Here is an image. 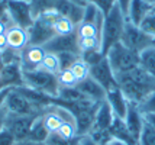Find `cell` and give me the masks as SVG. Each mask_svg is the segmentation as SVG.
I'll use <instances>...</instances> for the list:
<instances>
[{
    "label": "cell",
    "mask_w": 155,
    "mask_h": 145,
    "mask_svg": "<svg viewBox=\"0 0 155 145\" xmlns=\"http://www.w3.org/2000/svg\"><path fill=\"white\" fill-rule=\"evenodd\" d=\"M61 0H32V10H34L35 18L39 13H42L44 10L48 9H57V6L60 5Z\"/></svg>",
    "instance_id": "4dcf8cb0"
},
{
    "label": "cell",
    "mask_w": 155,
    "mask_h": 145,
    "mask_svg": "<svg viewBox=\"0 0 155 145\" xmlns=\"http://www.w3.org/2000/svg\"><path fill=\"white\" fill-rule=\"evenodd\" d=\"M75 87L87 100H91V102H103V100H106L107 91L90 76L86 77L84 80L78 81L75 84Z\"/></svg>",
    "instance_id": "4fadbf2b"
},
{
    "label": "cell",
    "mask_w": 155,
    "mask_h": 145,
    "mask_svg": "<svg viewBox=\"0 0 155 145\" xmlns=\"http://www.w3.org/2000/svg\"><path fill=\"white\" fill-rule=\"evenodd\" d=\"M44 48L47 52H54V54H61V52H75L80 54L78 48V38L77 35H57L54 36L47 45H44Z\"/></svg>",
    "instance_id": "7c38bea8"
},
{
    "label": "cell",
    "mask_w": 155,
    "mask_h": 145,
    "mask_svg": "<svg viewBox=\"0 0 155 145\" xmlns=\"http://www.w3.org/2000/svg\"><path fill=\"white\" fill-rule=\"evenodd\" d=\"M125 122L128 125V129L130 131L132 137L138 139L141 137V132H142V128H143V124H145V116L143 113L141 112L139 106L135 103H130L129 104V109H128V113L125 116Z\"/></svg>",
    "instance_id": "9a60e30c"
},
{
    "label": "cell",
    "mask_w": 155,
    "mask_h": 145,
    "mask_svg": "<svg viewBox=\"0 0 155 145\" xmlns=\"http://www.w3.org/2000/svg\"><path fill=\"white\" fill-rule=\"evenodd\" d=\"M26 2H32V0H26Z\"/></svg>",
    "instance_id": "11a10c76"
},
{
    "label": "cell",
    "mask_w": 155,
    "mask_h": 145,
    "mask_svg": "<svg viewBox=\"0 0 155 145\" xmlns=\"http://www.w3.org/2000/svg\"><path fill=\"white\" fill-rule=\"evenodd\" d=\"M138 106L143 115H155V90Z\"/></svg>",
    "instance_id": "d6a6232c"
},
{
    "label": "cell",
    "mask_w": 155,
    "mask_h": 145,
    "mask_svg": "<svg viewBox=\"0 0 155 145\" xmlns=\"http://www.w3.org/2000/svg\"><path fill=\"white\" fill-rule=\"evenodd\" d=\"M7 112L10 115H41V109H38L26 96H23L19 89H12L6 99Z\"/></svg>",
    "instance_id": "52a82bcc"
},
{
    "label": "cell",
    "mask_w": 155,
    "mask_h": 145,
    "mask_svg": "<svg viewBox=\"0 0 155 145\" xmlns=\"http://www.w3.org/2000/svg\"><path fill=\"white\" fill-rule=\"evenodd\" d=\"M149 13H151L155 18V6H152V9H151V12H149Z\"/></svg>",
    "instance_id": "f907efd6"
},
{
    "label": "cell",
    "mask_w": 155,
    "mask_h": 145,
    "mask_svg": "<svg viewBox=\"0 0 155 145\" xmlns=\"http://www.w3.org/2000/svg\"><path fill=\"white\" fill-rule=\"evenodd\" d=\"M15 145H45V144H41V142H34L31 139H22V141H16Z\"/></svg>",
    "instance_id": "bcb514c9"
},
{
    "label": "cell",
    "mask_w": 155,
    "mask_h": 145,
    "mask_svg": "<svg viewBox=\"0 0 155 145\" xmlns=\"http://www.w3.org/2000/svg\"><path fill=\"white\" fill-rule=\"evenodd\" d=\"M0 83H2V68H0Z\"/></svg>",
    "instance_id": "db71d44e"
},
{
    "label": "cell",
    "mask_w": 155,
    "mask_h": 145,
    "mask_svg": "<svg viewBox=\"0 0 155 145\" xmlns=\"http://www.w3.org/2000/svg\"><path fill=\"white\" fill-rule=\"evenodd\" d=\"M109 133H110L112 139H117V141L126 142L129 145H138L136 139L132 137L130 131L128 129V125L125 122V119H122V117L115 116L113 124L109 128Z\"/></svg>",
    "instance_id": "ffe728a7"
},
{
    "label": "cell",
    "mask_w": 155,
    "mask_h": 145,
    "mask_svg": "<svg viewBox=\"0 0 155 145\" xmlns=\"http://www.w3.org/2000/svg\"><path fill=\"white\" fill-rule=\"evenodd\" d=\"M6 38H7L9 48L16 51V52H22L29 45L28 29H23V28H20V26H16V25H12L10 28L7 29Z\"/></svg>",
    "instance_id": "2e32d148"
},
{
    "label": "cell",
    "mask_w": 155,
    "mask_h": 145,
    "mask_svg": "<svg viewBox=\"0 0 155 145\" xmlns=\"http://www.w3.org/2000/svg\"><path fill=\"white\" fill-rule=\"evenodd\" d=\"M55 135H58L61 139H65V141H73V139L78 138L80 135H78V129H77V124H75V117L65 120L58 128V131L55 132Z\"/></svg>",
    "instance_id": "cb8c5ba5"
},
{
    "label": "cell",
    "mask_w": 155,
    "mask_h": 145,
    "mask_svg": "<svg viewBox=\"0 0 155 145\" xmlns=\"http://www.w3.org/2000/svg\"><path fill=\"white\" fill-rule=\"evenodd\" d=\"M39 70H44L47 73H51L57 76L58 73L61 71V61H60V57L58 54H54V52H47L44 60L41 62Z\"/></svg>",
    "instance_id": "d4e9b609"
},
{
    "label": "cell",
    "mask_w": 155,
    "mask_h": 145,
    "mask_svg": "<svg viewBox=\"0 0 155 145\" xmlns=\"http://www.w3.org/2000/svg\"><path fill=\"white\" fill-rule=\"evenodd\" d=\"M139 28H141L143 32H147V34L155 36V18L149 13L148 16L142 21V23L139 25Z\"/></svg>",
    "instance_id": "d590c367"
},
{
    "label": "cell",
    "mask_w": 155,
    "mask_h": 145,
    "mask_svg": "<svg viewBox=\"0 0 155 145\" xmlns=\"http://www.w3.org/2000/svg\"><path fill=\"white\" fill-rule=\"evenodd\" d=\"M52 28H54L55 35H73L75 34V29H77V25L71 21L67 16H62L60 15L54 22H52Z\"/></svg>",
    "instance_id": "603a6c76"
},
{
    "label": "cell",
    "mask_w": 155,
    "mask_h": 145,
    "mask_svg": "<svg viewBox=\"0 0 155 145\" xmlns=\"http://www.w3.org/2000/svg\"><path fill=\"white\" fill-rule=\"evenodd\" d=\"M70 2L77 3V5H81V6H86V5H87V3H86V0H70Z\"/></svg>",
    "instance_id": "681fc988"
},
{
    "label": "cell",
    "mask_w": 155,
    "mask_h": 145,
    "mask_svg": "<svg viewBox=\"0 0 155 145\" xmlns=\"http://www.w3.org/2000/svg\"><path fill=\"white\" fill-rule=\"evenodd\" d=\"M84 9H86V6L73 3L70 0H61L60 5L57 6V10L60 12V15L70 18L75 25H78L83 21V18H84Z\"/></svg>",
    "instance_id": "44dd1931"
},
{
    "label": "cell",
    "mask_w": 155,
    "mask_h": 145,
    "mask_svg": "<svg viewBox=\"0 0 155 145\" xmlns=\"http://www.w3.org/2000/svg\"><path fill=\"white\" fill-rule=\"evenodd\" d=\"M70 68H71V71L74 73L77 81H81V80H84L86 77L90 76V65H88L83 58H78Z\"/></svg>",
    "instance_id": "f546056e"
},
{
    "label": "cell",
    "mask_w": 155,
    "mask_h": 145,
    "mask_svg": "<svg viewBox=\"0 0 155 145\" xmlns=\"http://www.w3.org/2000/svg\"><path fill=\"white\" fill-rule=\"evenodd\" d=\"M143 116H145V120L149 122L155 128V115H143Z\"/></svg>",
    "instance_id": "7dc6e473"
},
{
    "label": "cell",
    "mask_w": 155,
    "mask_h": 145,
    "mask_svg": "<svg viewBox=\"0 0 155 145\" xmlns=\"http://www.w3.org/2000/svg\"><path fill=\"white\" fill-rule=\"evenodd\" d=\"M39 115H7L6 125L5 128L13 133L16 141H22V139L29 138V132L34 125L35 119Z\"/></svg>",
    "instance_id": "9c48e42d"
},
{
    "label": "cell",
    "mask_w": 155,
    "mask_h": 145,
    "mask_svg": "<svg viewBox=\"0 0 155 145\" xmlns=\"http://www.w3.org/2000/svg\"><path fill=\"white\" fill-rule=\"evenodd\" d=\"M7 115H9V112H7L6 106H3V107H0V131H2V129L5 128V125H6Z\"/></svg>",
    "instance_id": "ab89813d"
},
{
    "label": "cell",
    "mask_w": 155,
    "mask_h": 145,
    "mask_svg": "<svg viewBox=\"0 0 155 145\" xmlns=\"http://www.w3.org/2000/svg\"><path fill=\"white\" fill-rule=\"evenodd\" d=\"M120 42L123 45H126L128 48L134 49L136 52L141 54L143 49L149 48V47H154L155 45V36L143 32L139 26L134 25L132 22L126 21L125 25V31L122 35Z\"/></svg>",
    "instance_id": "277c9868"
},
{
    "label": "cell",
    "mask_w": 155,
    "mask_h": 145,
    "mask_svg": "<svg viewBox=\"0 0 155 145\" xmlns=\"http://www.w3.org/2000/svg\"><path fill=\"white\" fill-rule=\"evenodd\" d=\"M28 34H29V45H39V47L47 45L54 36H57L52 25L41 18L35 19L34 25L28 29Z\"/></svg>",
    "instance_id": "30bf717a"
},
{
    "label": "cell",
    "mask_w": 155,
    "mask_h": 145,
    "mask_svg": "<svg viewBox=\"0 0 155 145\" xmlns=\"http://www.w3.org/2000/svg\"><path fill=\"white\" fill-rule=\"evenodd\" d=\"M13 23H12V21L9 19V16H6V18H3V19H0V35L6 34L7 29L10 28Z\"/></svg>",
    "instance_id": "f35d334b"
},
{
    "label": "cell",
    "mask_w": 155,
    "mask_h": 145,
    "mask_svg": "<svg viewBox=\"0 0 155 145\" xmlns=\"http://www.w3.org/2000/svg\"><path fill=\"white\" fill-rule=\"evenodd\" d=\"M101 41L99 38H84V39H78V48L80 52H87V51H101L100 49Z\"/></svg>",
    "instance_id": "1f68e13d"
},
{
    "label": "cell",
    "mask_w": 155,
    "mask_h": 145,
    "mask_svg": "<svg viewBox=\"0 0 155 145\" xmlns=\"http://www.w3.org/2000/svg\"><path fill=\"white\" fill-rule=\"evenodd\" d=\"M57 80L60 83V87H75V84L78 83L71 68H62L57 74Z\"/></svg>",
    "instance_id": "f1b7e54d"
},
{
    "label": "cell",
    "mask_w": 155,
    "mask_h": 145,
    "mask_svg": "<svg viewBox=\"0 0 155 145\" xmlns=\"http://www.w3.org/2000/svg\"><path fill=\"white\" fill-rule=\"evenodd\" d=\"M90 77L94 78L96 81L100 84L106 91H110V90L119 87L117 80H116L115 71L112 70L110 62H109L106 55L103 57L101 61H99L97 64H94V65L90 67Z\"/></svg>",
    "instance_id": "ba28073f"
},
{
    "label": "cell",
    "mask_w": 155,
    "mask_h": 145,
    "mask_svg": "<svg viewBox=\"0 0 155 145\" xmlns=\"http://www.w3.org/2000/svg\"><path fill=\"white\" fill-rule=\"evenodd\" d=\"M94 5L100 9L101 13L106 16V15H107L109 12L113 9V7L117 5V0H96Z\"/></svg>",
    "instance_id": "8d00e7d4"
},
{
    "label": "cell",
    "mask_w": 155,
    "mask_h": 145,
    "mask_svg": "<svg viewBox=\"0 0 155 145\" xmlns=\"http://www.w3.org/2000/svg\"><path fill=\"white\" fill-rule=\"evenodd\" d=\"M7 48H9V45H7V38H6V34L0 35V52L6 51Z\"/></svg>",
    "instance_id": "f6af8a7d"
},
{
    "label": "cell",
    "mask_w": 155,
    "mask_h": 145,
    "mask_svg": "<svg viewBox=\"0 0 155 145\" xmlns=\"http://www.w3.org/2000/svg\"><path fill=\"white\" fill-rule=\"evenodd\" d=\"M138 145H155V128L147 120L143 124L141 137L138 139Z\"/></svg>",
    "instance_id": "83f0119b"
},
{
    "label": "cell",
    "mask_w": 155,
    "mask_h": 145,
    "mask_svg": "<svg viewBox=\"0 0 155 145\" xmlns=\"http://www.w3.org/2000/svg\"><path fill=\"white\" fill-rule=\"evenodd\" d=\"M115 112L112 110L110 104L103 100L99 106V110L96 113V120H94V126L91 132H107L110 125L113 124V119H115ZM90 132V133H91Z\"/></svg>",
    "instance_id": "ac0fdd59"
},
{
    "label": "cell",
    "mask_w": 155,
    "mask_h": 145,
    "mask_svg": "<svg viewBox=\"0 0 155 145\" xmlns=\"http://www.w3.org/2000/svg\"><path fill=\"white\" fill-rule=\"evenodd\" d=\"M47 51L44 47L39 45H28L26 48L20 52V65L22 70H36L39 68L41 62Z\"/></svg>",
    "instance_id": "5bb4252c"
},
{
    "label": "cell",
    "mask_w": 155,
    "mask_h": 145,
    "mask_svg": "<svg viewBox=\"0 0 155 145\" xmlns=\"http://www.w3.org/2000/svg\"><path fill=\"white\" fill-rule=\"evenodd\" d=\"M110 145H129L126 144V142H122V141H117V139H112L110 142H109Z\"/></svg>",
    "instance_id": "c3c4849f"
},
{
    "label": "cell",
    "mask_w": 155,
    "mask_h": 145,
    "mask_svg": "<svg viewBox=\"0 0 155 145\" xmlns=\"http://www.w3.org/2000/svg\"><path fill=\"white\" fill-rule=\"evenodd\" d=\"M103 57H104V54H103L101 51H87V52H83V54H81V58L87 62L90 67L97 64L99 61H101Z\"/></svg>",
    "instance_id": "e575fe53"
},
{
    "label": "cell",
    "mask_w": 155,
    "mask_h": 145,
    "mask_svg": "<svg viewBox=\"0 0 155 145\" xmlns=\"http://www.w3.org/2000/svg\"><path fill=\"white\" fill-rule=\"evenodd\" d=\"M101 29H103V23L81 21L80 23L77 25L75 35H77L78 39H84V38H99L101 41Z\"/></svg>",
    "instance_id": "7402d4cb"
},
{
    "label": "cell",
    "mask_w": 155,
    "mask_h": 145,
    "mask_svg": "<svg viewBox=\"0 0 155 145\" xmlns=\"http://www.w3.org/2000/svg\"><path fill=\"white\" fill-rule=\"evenodd\" d=\"M126 15L122 12L119 5H116L106 16H104V22H103V29H101V45L100 49L101 52L106 55L107 51L115 44L120 42L123 31H125V25H126Z\"/></svg>",
    "instance_id": "6da1fadb"
},
{
    "label": "cell",
    "mask_w": 155,
    "mask_h": 145,
    "mask_svg": "<svg viewBox=\"0 0 155 145\" xmlns=\"http://www.w3.org/2000/svg\"><path fill=\"white\" fill-rule=\"evenodd\" d=\"M48 137H49V132L45 129V126L42 124V120H41V115L36 119H35L34 125H32V128H31V132H29V138L31 141H34V142H41V144H45L47 142Z\"/></svg>",
    "instance_id": "484cf974"
},
{
    "label": "cell",
    "mask_w": 155,
    "mask_h": 145,
    "mask_svg": "<svg viewBox=\"0 0 155 145\" xmlns=\"http://www.w3.org/2000/svg\"><path fill=\"white\" fill-rule=\"evenodd\" d=\"M117 5L120 6L122 12L126 15L128 13V9H129V5H130V0H117Z\"/></svg>",
    "instance_id": "ee69618b"
},
{
    "label": "cell",
    "mask_w": 155,
    "mask_h": 145,
    "mask_svg": "<svg viewBox=\"0 0 155 145\" xmlns=\"http://www.w3.org/2000/svg\"><path fill=\"white\" fill-rule=\"evenodd\" d=\"M23 83H25L23 86L42 91L54 99H57L60 93V83L57 80V76L39 68L23 70Z\"/></svg>",
    "instance_id": "3957f363"
},
{
    "label": "cell",
    "mask_w": 155,
    "mask_h": 145,
    "mask_svg": "<svg viewBox=\"0 0 155 145\" xmlns=\"http://www.w3.org/2000/svg\"><path fill=\"white\" fill-rule=\"evenodd\" d=\"M10 90L12 89H0V107L5 106L6 99H7V96H9V93H10Z\"/></svg>",
    "instance_id": "b9f144b4"
},
{
    "label": "cell",
    "mask_w": 155,
    "mask_h": 145,
    "mask_svg": "<svg viewBox=\"0 0 155 145\" xmlns=\"http://www.w3.org/2000/svg\"><path fill=\"white\" fill-rule=\"evenodd\" d=\"M106 57H107L109 62H110V67L115 71L116 76L122 74V73H128L130 70L139 67V61H141L139 52L128 48L122 42L115 44L107 51Z\"/></svg>",
    "instance_id": "7a4b0ae2"
},
{
    "label": "cell",
    "mask_w": 155,
    "mask_h": 145,
    "mask_svg": "<svg viewBox=\"0 0 155 145\" xmlns=\"http://www.w3.org/2000/svg\"><path fill=\"white\" fill-rule=\"evenodd\" d=\"M23 70L20 65V60L7 62L2 67V83L0 89H15L23 86Z\"/></svg>",
    "instance_id": "8fae6325"
},
{
    "label": "cell",
    "mask_w": 155,
    "mask_h": 145,
    "mask_svg": "<svg viewBox=\"0 0 155 145\" xmlns=\"http://www.w3.org/2000/svg\"><path fill=\"white\" fill-rule=\"evenodd\" d=\"M78 145H100V144H97L90 135H84V137H80Z\"/></svg>",
    "instance_id": "60d3db41"
},
{
    "label": "cell",
    "mask_w": 155,
    "mask_h": 145,
    "mask_svg": "<svg viewBox=\"0 0 155 145\" xmlns=\"http://www.w3.org/2000/svg\"><path fill=\"white\" fill-rule=\"evenodd\" d=\"M7 16V5L6 0H0V19Z\"/></svg>",
    "instance_id": "7bdbcfd3"
},
{
    "label": "cell",
    "mask_w": 155,
    "mask_h": 145,
    "mask_svg": "<svg viewBox=\"0 0 155 145\" xmlns=\"http://www.w3.org/2000/svg\"><path fill=\"white\" fill-rule=\"evenodd\" d=\"M152 9V5L148 3L147 0H130L128 13H126V19L132 22L134 25L139 26L142 21L147 18Z\"/></svg>",
    "instance_id": "d6986e66"
},
{
    "label": "cell",
    "mask_w": 155,
    "mask_h": 145,
    "mask_svg": "<svg viewBox=\"0 0 155 145\" xmlns=\"http://www.w3.org/2000/svg\"><path fill=\"white\" fill-rule=\"evenodd\" d=\"M139 58H141L139 65L148 73H151L152 76H155V45L143 49L139 54Z\"/></svg>",
    "instance_id": "4316f807"
},
{
    "label": "cell",
    "mask_w": 155,
    "mask_h": 145,
    "mask_svg": "<svg viewBox=\"0 0 155 145\" xmlns=\"http://www.w3.org/2000/svg\"><path fill=\"white\" fill-rule=\"evenodd\" d=\"M106 102L110 104V107H112V110L115 112L116 116L125 119L126 113H128L130 102L126 99V96L123 94V91H122L119 87H116V89L107 91V94H106Z\"/></svg>",
    "instance_id": "e0dca14e"
},
{
    "label": "cell",
    "mask_w": 155,
    "mask_h": 145,
    "mask_svg": "<svg viewBox=\"0 0 155 145\" xmlns=\"http://www.w3.org/2000/svg\"><path fill=\"white\" fill-rule=\"evenodd\" d=\"M68 119H74V115L67 107H64L58 103L49 104L41 112V120L45 126V129L49 132V135L55 133L58 131V128Z\"/></svg>",
    "instance_id": "8992f818"
},
{
    "label": "cell",
    "mask_w": 155,
    "mask_h": 145,
    "mask_svg": "<svg viewBox=\"0 0 155 145\" xmlns=\"http://www.w3.org/2000/svg\"><path fill=\"white\" fill-rule=\"evenodd\" d=\"M96 0H86V3H94Z\"/></svg>",
    "instance_id": "f5cc1de1"
},
{
    "label": "cell",
    "mask_w": 155,
    "mask_h": 145,
    "mask_svg": "<svg viewBox=\"0 0 155 145\" xmlns=\"http://www.w3.org/2000/svg\"><path fill=\"white\" fill-rule=\"evenodd\" d=\"M58 57H60L61 61V70L70 68L78 58H81L80 54H75V52H61V54H58Z\"/></svg>",
    "instance_id": "836d02e7"
},
{
    "label": "cell",
    "mask_w": 155,
    "mask_h": 145,
    "mask_svg": "<svg viewBox=\"0 0 155 145\" xmlns=\"http://www.w3.org/2000/svg\"><path fill=\"white\" fill-rule=\"evenodd\" d=\"M7 16L13 25L23 29H29L35 22L32 3L26 0H6Z\"/></svg>",
    "instance_id": "5b68a950"
},
{
    "label": "cell",
    "mask_w": 155,
    "mask_h": 145,
    "mask_svg": "<svg viewBox=\"0 0 155 145\" xmlns=\"http://www.w3.org/2000/svg\"><path fill=\"white\" fill-rule=\"evenodd\" d=\"M15 144H16V138L13 137V133L9 129L3 128L0 131V145H15Z\"/></svg>",
    "instance_id": "74e56055"
},
{
    "label": "cell",
    "mask_w": 155,
    "mask_h": 145,
    "mask_svg": "<svg viewBox=\"0 0 155 145\" xmlns=\"http://www.w3.org/2000/svg\"><path fill=\"white\" fill-rule=\"evenodd\" d=\"M147 2H148V3H151L152 6H155V0H147Z\"/></svg>",
    "instance_id": "816d5d0a"
}]
</instances>
